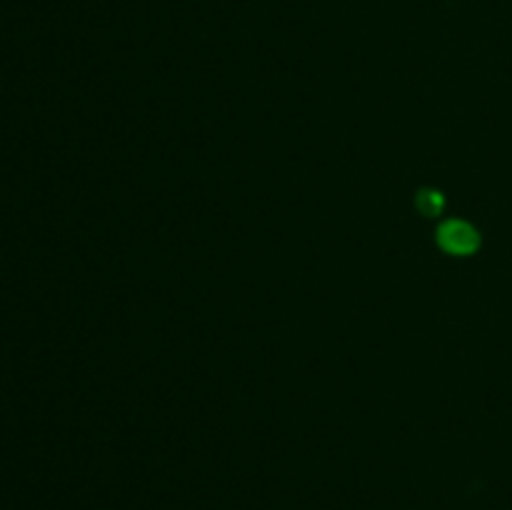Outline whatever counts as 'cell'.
I'll return each mask as SVG.
<instances>
[{
    "mask_svg": "<svg viewBox=\"0 0 512 510\" xmlns=\"http://www.w3.org/2000/svg\"><path fill=\"white\" fill-rule=\"evenodd\" d=\"M418 208L423 210L425 215H435L443 208V195L435 193V190H423V193L418 195Z\"/></svg>",
    "mask_w": 512,
    "mask_h": 510,
    "instance_id": "cell-2",
    "label": "cell"
},
{
    "mask_svg": "<svg viewBox=\"0 0 512 510\" xmlns=\"http://www.w3.org/2000/svg\"><path fill=\"white\" fill-rule=\"evenodd\" d=\"M438 240L448 253L455 255H470L480 245L478 230L470 223H465V220H448V223L440 225Z\"/></svg>",
    "mask_w": 512,
    "mask_h": 510,
    "instance_id": "cell-1",
    "label": "cell"
}]
</instances>
